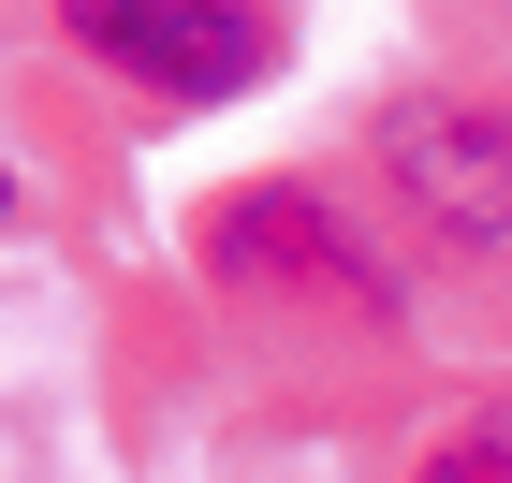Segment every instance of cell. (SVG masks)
Segmentation results:
<instances>
[{
    "instance_id": "6da1fadb",
    "label": "cell",
    "mask_w": 512,
    "mask_h": 483,
    "mask_svg": "<svg viewBox=\"0 0 512 483\" xmlns=\"http://www.w3.org/2000/svg\"><path fill=\"white\" fill-rule=\"evenodd\" d=\"M191 235H205V279H235V293H322V308H352V322H381V308H395L381 249H366L352 220H337V191H308V176L220 191Z\"/></svg>"
},
{
    "instance_id": "7a4b0ae2",
    "label": "cell",
    "mask_w": 512,
    "mask_h": 483,
    "mask_svg": "<svg viewBox=\"0 0 512 483\" xmlns=\"http://www.w3.org/2000/svg\"><path fill=\"white\" fill-rule=\"evenodd\" d=\"M59 30L132 74L147 103H235V88L278 74V15L264 0H59Z\"/></svg>"
},
{
    "instance_id": "3957f363",
    "label": "cell",
    "mask_w": 512,
    "mask_h": 483,
    "mask_svg": "<svg viewBox=\"0 0 512 483\" xmlns=\"http://www.w3.org/2000/svg\"><path fill=\"white\" fill-rule=\"evenodd\" d=\"M381 176H395V205H410L425 235L512 249V118L498 103H439V88L381 103Z\"/></svg>"
},
{
    "instance_id": "277c9868",
    "label": "cell",
    "mask_w": 512,
    "mask_h": 483,
    "mask_svg": "<svg viewBox=\"0 0 512 483\" xmlns=\"http://www.w3.org/2000/svg\"><path fill=\"white\" fill-rule=\"evenodd\" d=\"M410 483H512V396H483V410H454V425H425Z\"/></svg>"
},
{
    "instance_id": "5b68a950",
    "label": "cell",
    "mask_w": 512,
    "mask_h": 483,
    "mask_svg": "<svg viewBox=\"0 0 512 483\" xmlns=\"http://www.w3.org/2000/svg\"><path fill=\"white\" fill-rule=\"evenodd\" d=\"M0 220H15V176H0Z\"/></svg>"
}]
</instances>
